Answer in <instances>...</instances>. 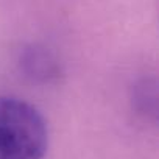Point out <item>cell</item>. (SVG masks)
<instances>
[{
    "label": "cell",
    "instance_id": "cell-1",
    "mask_svg": "<svg viewBox=\"0 0 159 159\" xmlns=\"http://www.w3.org/2000/svg\"><path fill=\"white\" fill-rule=\"evenodd\" d=\"M47 145L39 111L24 100L0 97V159H42Z\"/></svg>",
    "mask_w": 159,
    "mask_h": 159
}]
</instances>
